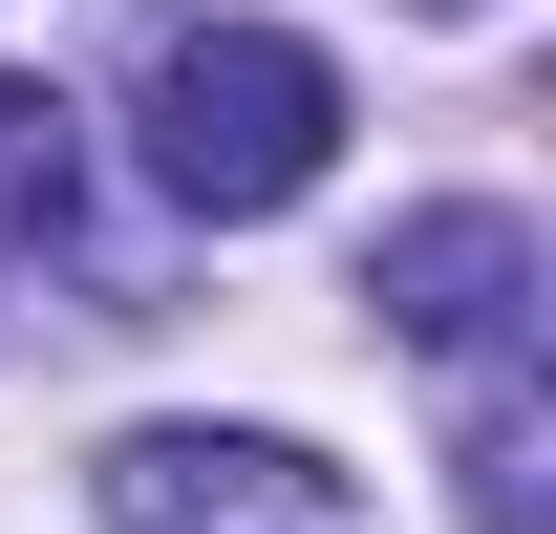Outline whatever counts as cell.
I'll list each match as a JSON object with an SVG mask.
<instances>
[{
  "label": "cell",
  "mask_w": 556,
  "mask_h": 534,
  "mask_svg": "<svg viewBox=\"0 0 556 534\" xmlns=\"http://www.w3.org/2000/svg\"><path fill=\"white\" fill-rule=\"evenodd\" d=\"M321 150H343V65L321 43H278V22H172L150 43V193L172 214H300L321 193Z\"/></svg>",
  "instance_id": "1"
},
{
  "label": "cell",
  "mask_w": 556,
  "mask_h": 534,
  "mask_svg": "<svg viewBox=\"0 0 556 534\" xmlns=\"http://www.w3.org/2000/svg\"><path fill=\"white\" fill-rule=\"evenodd\" d=\"M108 534H386L321 449L278 428H129L108 449Z\"/></svg>",
  "instance_id": "2"
},
{
  "label": "cell",
  "mask_w": 556,
  "mask_h": 534,
  "mask_svg": "<svg viewBox=\"0 0 556 534\" xmlns=\"http://www.w3.org/2000/svg\"><path fill=\"white\" fill-rule=\"evenodd\" d=\"M364 300H386V342H428V364H514V321H535V236H514V214H407V236H386V257H364Z\"/></svg>",
  "instance_id": "3"
},
{
  "label": "cell",
  "mask_w": 556,
  "mask_h": 534,
  "mask_svg": "<svg viewBox=\"0 0 556 534\" xmlns=\"http://www.w3.org/2000/svg\"><path fill=\"white\" fill-rule=\"evenodd\" d=\"M65 214H86V129L43 86H0V236H65Z\"/></svg>",
  "instance_id": "4"
},
{
  "label": "cell",
  "mask_w": 556,
  "mask_h": 534,
  "mask_svg": "<svg viewBox=\"0 0 556 534\" xmlns=\"http://www.w3.org/2000/svg\"><path fill=\"white\" fill-rule=\"evenodd\" d=\"M471 534H556V492H535V406H514V364H492V406H471Z\"/></svg>",
  "instance_id": "5"
},
{
  "label": "cell",
  "mask_w": 556,
  "mask_h": 534,
  "mask_svg": "<svg viewBox=\"0 0 556 534\" xmlns=\"http://www.w3.org/2000/svg\"><path fill=\"white\" fill-rule=\"evenodd\" d=\"M428 22H492V0H428Z\"/></svg>",
  "instance_id": "6"
}]
</instances>
